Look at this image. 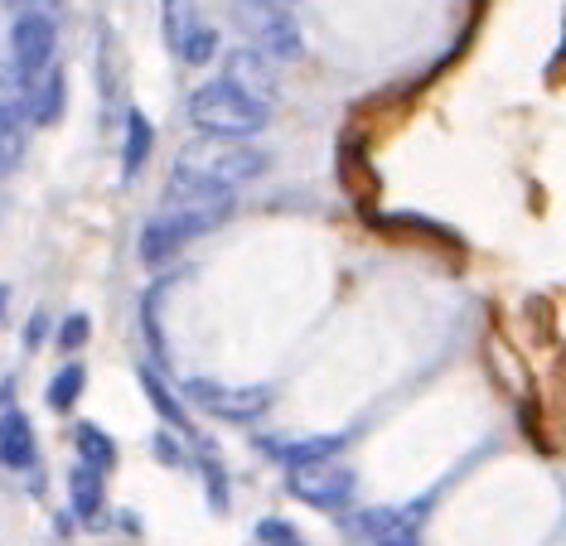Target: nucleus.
I'll return each instance as SVG.
<instances>
[{
  "label": "nucleus",
  "mask_w": 566,
  "mask_h": 546,
  "mask_svg": "<svg viewBox=\"0 0 566 546\" xmlns=\"http://www.w3.org/2000/svg\"><path fill=\"white\" fill-rule=\"evenodd\" d=\"M203 484H209L213 513H228V479H223V470H218L213 460H203Z\"/></svg>",
  "instance_id": "4be33fe9"
},
{
  "label": "nucleus",
  "mask_w": 566,
  "mask_h": 546,
  "mask_svg": "<svg viewBox=\"0 0 566 546\" xmlns=\"http://www.w3.org/2000/svg\"><path fill=\"white\" fill-rule=\"evenodd\" d=\"M185 397L199 411L218 416V421H256V416L272 407V387H228V382H209V377L185 382Z\"/></svg>",
  "instance_id": "39448f33"
},
{
  "label": "nucleus",
  "mask_w": 566,
  "mask_h": 546,
  "mask_svg": "<svg viewBox=\"0 0 566 546\" xmlns=\"http://www.w3.org/2000/svg\"><path fill=\"white\" fill-rule=\"evenodd\" d=\"M189 122L209 136H256L272 122V102H262L248 87H238L233 77H213V83L195 87L189 97Z\"/></svg>",
  "instance_id": "7ed1b4c3"
},
{
  "label": "nucleus",
  "mask_w": 566,
  "mask_h": 546,
  "mask_svg": "<svg viewBox=\"0 0 566 546\" xmlns=\"http://www.w3.org/2000/svg\"><path fill=\"white\" fill-rule=\"evenodd\" d=\"M34 77L40 73H24L15 59L0 63V126H20L34 122Z\"/></svg>",
  "instance_id": "1a4fd4ad"
},
{
  "label": "nucleus",
  "mask_w": 566,
  "mask_h": 546,
  "mask_svg": "<svg viewBox=\"0 0 566 546\" xmlns=\"http://www.w3.org/2000/svg\"><path fill=\"white\" fill-rule=\"evenodd\" d=\"M242 30L272 59H301V24L291 15V0H233Z\"/></svg>",
  "instance_id": "20e7f679"
},
{
  "label": "nucleus",
  "mask_w": 566,
  "mask_h": 546,
  "mask_svg": "<svg viewBox=\"0 0 566 546\" xmlns=\"http://www.w3.org/2000/svg\"><path fill=\"white\" fill-rule=\"evenodd\" d=\"M69 498H73V513L83 517V523H97L102 508H107V493H102V470L97 464H78V470L69 474Z\"/></svg>",
  "instance_id": "9b49d317"
},
{
  "label": "nucleus",
  "mask_w": 566,
  "mask_h": 546,
  "mask_svg": "<svg viewBox=\"0 0 566 546\" xmlns=\"http://www.w3.org/2000/svg\"><path fill=\"white\" fill-rule=\"evenodd\" d=\"M199 6L195 0H165V44L175 49V54H185V44L195 39L199 30Z\"/></svg>",
  "instance_id": "4468645a"
},
{
  "label": "nucleus",
  "mask_w": 566,
  "mask_h": 546,
  "mask_svg": "<svg viewBox=\"0 0 566 546\" xmlns=\"http://www.w3.org/2000/svg\"><path fill=\"white\" fill-rule=\"evenodd\" d=\"M213 54H218V30H213V24H199L195 39L185 44V54H179V59L195 63V69H203V63H209Z\"/></svg>",
  "instance_id": "aec40b11"
},
{
  "label": "nucleus",
  "mask_w": 566,
  "mask_h": 546,
  "mask_svg": "<svg viewBox=\"0 0 566 546\" xmlns=\"http://www.w3.org/2000/svg\"><path fill=\"white\" fill-rule=\"evenodd\" d=\"M266 170V150L248 146L242 136H209L199 132L189 146H179L170 185L203 189V193H233L242 185H252Z\"/></svg>",
  "instance_id": "f03ea898"
},
{
  "label": "nucleus",
  "mask_w": 566,
  "mask_h": 546,
  "mask_svg": "<svg viewBox=\"0 0 566 546\" xmlns=\"http://www.w3.org/2000/svg\"><path fill=\"white\" fill-rule=\"evenodd\" d=\"M140 387H146L150 407H156V411L165 416V421L175 426V431H195V426H189V416H185V407H179V401L170 397V387H165V382H160V377L150 372V368H140Z\"/></svg>",
  "instance_id": "dca6fc26"
},
{
  "label": "nucleus",
  "mask_w": 566,
  "mask_h": 546,
  "mask_svg": "<svg viewBox=\"0 0 566 546\" xmlns=\"http://www.w3.org/2000/svg\"><path fill=\"white\" fill-rule=\"evenodd\" d=\"M0 305H6V291H0Z\"/></svg>",
  "instance_id": "cd10ccee"
},
{
  "label": "nucleus",
  "mask_w": 566,
  "mask_h": 546,
  "mask_svg": "<svg viewBox=\"0 0 566 546\" xmlns=\"http://www.w3.org/2000/svg\"><path fill=\"white\" fill-rule=\"evenodd\" d=\"M378 546H421V542H417V527H411V532H392V537H382Z\"/></svg>",
  "instance_id": "a878e982"
},
{
  "label": "nucleus",
  "mask_w": 566,
  "mask_h": 546,
  "mask_svg": "<svg viewBox=\"0 0 566 546\" xmlns=\"http://www.w3.org/2000/svg\"><path fill=\"white\" fill-rule=\"evenodd\" d=\"M6 6L20 15H49V6H59V0H6Z\"/></svg>",
  "instance_id": "b1692460"
},
{
  "label": "nucleus",
  "mask_w": 566,
  "mask_h": 546,
  "mask_svg": "<svg viewBox=\"0 0 566 546\" xmlns=\"http://www.w3.org/2000/svg\"><path fill=\"white\" fill-rule=\"evenodd\" d=\"M59 112H63V73L49 69L34 77V126L59 122Z\"/></svg>",
  "instance_id": "2eb2a0df"
},
{
  "label": "nucleus",
  "mask_w": 566,
  "mask_h": 546,
  "mask_svg": "<svg viewBox=\"0 0 566 546\" xmlns=\"http://www.w3.org/2000/svg\"><path fill=\"white\" fill-rule=\"evenodd\" d=\"M354 470L339 460H315V464H295L286 474V489L311 508H344L354 498Z\"/></svg>",
  "instance_id": "423d86ee"
},
{
  "label": "nucleus",
  "mask_w": 566,
  "mask_h": 546,
  "mask_svg": "<svg viewBox=\"0 0 566 546\" xmlns=\"http://www.w3.org/2000/svg\"><path fill=\"white\" fill-rule=\"evenodd\" d=\"M223 77H233L238 87H248V93H256L262 102H276V93H281V77H276V59L266 54L262 44H242V49H233L228 54V63H223Z\"/></svg>",
  "instance_id": "6e6552de"
},
{
  "label": "nucleus",
  "mask_w": 566,
  "mask_h": 546,
  "mask_svg": "<svg viewBox=\"0 0 566 546\" xmlns=\"http://www.w3.org/2000/svg\"><path fill=\"white\" fill-rule=\"evenodd\" d=\"M44 329H49V319H44V315H34V319H30V334H24V339H30V348H40Z\"/></svg>",
  "instance_id": "bb28decb"
},
{
  "label": "nucleus",
  "mask_w": 566,
  "mask_h": 546,
  "mask_svg": "<svg viewBox=\"0 0 566 546\" xmlns=\"http://www.w3.org/2000/svg\"><path fill=\"white\" fill-rule=\"evenodd\" d=\"M256 542L262 546H305L301 527H291L286 517H262V523H256Z\"/></svg>",
  "instance_id": "6ab92c4d"
},
{
  "label": "nucleus",
  "mask_w": 566,
  "mask_h": 546,
  "mask_svg": "<svg viewBox=\"0 0 566 546\" xmlns=\"http://www.w3.org/2000/svg\"><path fill=\"white\" fill-rule=\"evenodd\" d=\"M54 44H59V30L49 15H15V24H10V59L24 73H49Z\"/></svg>",
  "instance_id": "0eeeda50"
},
{
  "label": "nucleus",
  "mask_w": 566,
  "mask_h": 546,
  "mask_svg": "<svg viewBox=\"0 0 566 546\" xmlns=\"http://www.w3.org/2000/svg\"><path fill=\"white\" fill-rule=\"evenodd\" d=\"M78 397H83V368H78V363H69V368H63L54 382H49V407H54V411H69Z\"/></svg>",
  "instance_id": "a211bd4d"
},
{
  "label": "nucleus",
  "mask_w": 566,
  "mask_h": 546,
  "mask_svg": "<svg viewBox=\"0 0 566 546\" xmlns=\"http://www.w3.org/2000/svg\"><path fill=\"white\" fill-rule=\"evenodd\" d=\"M87 334H93V324H87V315H69L59 329V348H83Z\"/></svg>",
  "instance_id": "5701e85b"
},
{
  "label": "nucleus",
  "mask_w": 566,
  "mask_h": 546,
  "mask_svg": "<svg viewBox=\"0 0 566 546\" xmlns=\"http://www.w3.org/2000/svg\"><path fill=\"white\" fill-rule=\"evenodd\" d=\"M344 445H349V435H311V440H276V445H266L276 454L286 470L295 464H315V460H334Z\"/></svg>",
  "instance_id": "f8f14e48"
},
{
  "label": "nucleus",
  "mask_w": 566,
  "mask_h": 546,
  "mask_svg": "<svg viewBox=\"0 0 566 546\" xmlns=\"http://www.w3.org/2000/svg\"><path fill=\"white\" fill-rule=\"evenodd\" d=\"M228 213H233V193H203V189L170 185L165 208L140 228V262L146 266L175 262L189 242L203 238V232H213Z\"/></svg>",
  "instance_id": "f257e3e1"
},
{
  "label": "nucleus",
  "mask_w": 566,
  "mask_h": 546,
  "mask_svg": "<svg viewBox=\"0 0 566 546\" xmlns=\"http://www.w3.org/2000/svg\"><path fill=\"white\" fill-rule=\"evenodd\" d=\"M150 146H156V132H150V122H146V112H126V146H122V175L132 179L146 170V160H150Z\"/></svg>",
  "instance_id": "ddd939ff"
},
{
  "label": "nucleus",
  "mask_w": 566,
  "mask_h": 546,
  "mask_svg": "<svg viewBox=\"0 0 566 546\" xmlns=\"http://www.w3.org/2000/svg\"><path fill=\"white\" fill-rule=\"evenodd\" d=\"M156 454H160L165 464H179V445H175L170 435H156Z\"/></svg>",
  "instance_id": "393cba45"
},
{
  "label": "nucleus",
  "mask_w": 566,
  "mask_h": 546,
  "mask_svg": "<svg viewBox=\"0 0 566 546\" xmlns=\"http://www.w3.org/2000/svg\"><path fill=\"white\" fill-rule=\"evenodd\" d=\"M40 445H34V426L24 411H6L0 416V464L6 470H34Z\"/></svg>",
  "instance_id": "9d476101"
},
{
  "label": "nucleus",
  "mask_w": 566,
  "mask_h": 546,
  "mask_svg": "<svg viewBox=\"0 0 566 546\" xmlns=\"http://www.w3.org/2000/svg\"><path fill=\"white\" fill-rule=\"evenodd\" d=\"M20 150H24V136L15 126H0V175H10L20 165Z\"/></svg>",
  "instance_id": "412c9836"
},
{
  "label": "nucleus",
  "mask_w": 566,
  "mask_h": 546,
  "mask_svg": "<svg viewBox=\"0 0 566 546\" xmlns=\"http://www.w3.org/2000/svg\"><path fill=\"white\" fill-rule=\"evenodd\" d=\"M78 454L87 464H97V470H112V464H117V445H112L107 440V431H102V426H78Z\"/></svg>",
  "instance_id": "f3484780"
}]
</instances>
